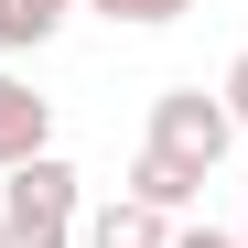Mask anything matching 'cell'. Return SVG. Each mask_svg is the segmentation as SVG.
I'll list each match as a JSON object with an SVG mask.
<instances>
[{"label":"cell","instance_id":"52a82bcc","mask_svg":"<svg viewBox=\"0 0 248 248\" xmlns=\"http://www.w3.org/2000/svg\"><path fill=\"white\" fill-rule=\"evenodd\" d=\"M76 11H97V22H130V32H162V22H184L194 0H76Z\"/></svg>","mask_w":248,"mask_h":248},{"label":"cell","instance_id":"5b68a950","mask_svg":"<svg viewBox=\"0 0 248 248\" xmlns=\"http://www.w3.org/2000/svg\"><path fill=\"white\" fill-rule=\"evenodd\" d=\"M119 194H130V205H151V216H173V227H184V205L205 194V173H184V162H162V151L140 140V162H130V184H119Z\"/></svg>","mask_w":248,"mask_h":248},{"label":"cell","instance_id":"3957f363","mask_svg":"<svg viewBox=\"0 0 248 248\" xmlns=\"http://www.w3.org/2000/svg\"><path fill=\"white\" fill-rule=\"evenodd\" d=\"M44 151H54V97H32V76L0 65V173H22Z\"/></svg>","mask_w":248,"mask_h":248},{"label":"cell","instance_id":"8fae6325","mask_svg":"<svg viewBox=\"0 0 248 248\" xmlns=\"http://www.w3.org/2000/svg\"><path fill=\"white\" fill-rule=\"evenodd\" d=\"M237 248H248V205H237Z\"/></svg>","mask_w":248,"mask_h":248},{"label":"cell","instance_id":"277c9868","mask_svg":"<svg viewBox=\"0 0 248 248\" xmlns=\"http://www.w3.org/2000/svg\"><path fill=\"white\" fill-rule=\"evenodd\" d=\"M76 248H173V216H151V205L108 194V205H87V227H76Z\"/></svg>","mask_w":248,"mask_h":248},{"label":"cell","instance_id":"6da1fadb","mask_svg":"<svg viewBox=\"0 0 248 248\" xmlns=\"http://www.w3.org/2000/svg\"><path fill=\"white\" fill-rule=\"evenodd\" d=\"M151 151L216 184V162L237 151V119H227V97H216V87H162V97H151Z\"/></svg>","mask_w":248,"mask_h":248},{"label":"cell","instance_id":"30bf717a","mask_svg":"<svg viewBox=\"0 0 248 248\" xmlns=\"http://www.w3.org/2000/svg\"><path fill=\"white\" fill-rule=\"evenodd\" d=\"M173 248H237V227H173Z\"/></svg>","mask_w":248,"mask_h":248},{"label":"cell","instance_id":"7a4b0ae2","mask_svg":"<svg viewBox=\"0 0 248 248\" xmlns=\"http://www.w3.org/2000/svg\"><path fill=\"white\" fill-rule=\"evenodd\" d=\"M0 216H32V227H87V173H76L65 151L22 162V173H0Z\"/></svg>","mask_w":248,"mask_h":248},{"label":"cell","instance_id":"ba28073f","mask_svg":"<svg viewBox=\"0 0 248 248\" xmlns=\"http://www.w3.org/2000/svg\"><path fill=\"white\" fill-rule=\"evenodd\" d=\"M0 248H76V227H32V216H0Z\"/></svg>","mask_w":248,"mask_h":248},{"label":"cell","instance_id":"8992f818","mask_svg":"<svg viewBox=\"0 0 248 248\" xmlns=\"http://www.w3.org/2000/svg\"><path fill=\"white\" fill-rule=\"evenodd\" d=\"M76 22V0H0V54H44Z\"/></svg>","mask_w":248,"mask_h":248},{"label":"cell","instance_id":"9c48e42d","mask_svg":"<svg viewBox=\"0 0 248 248\" xmlns=\"http://www.w3.org/2000/svg\"><path fill=\"white\" fill-rule=\"evenodd\" d=\"M216 97H227V119H237V140H248V54H237V65L216 76Z\"/></svg>","mask_w":248,"mask_h":248}]
</instances>
